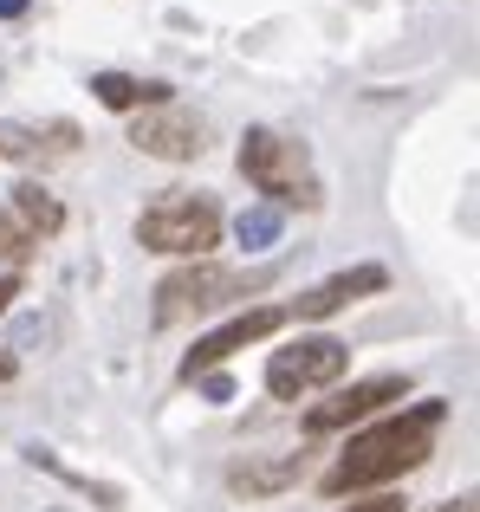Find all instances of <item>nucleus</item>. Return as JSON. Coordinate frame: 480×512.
I'll return each mask as SVG.
<instances>
[{"label":"nucleus","instance_id":"nucleus-22","mask_svg":"<svg viewBox=\"0 0 480 512\" xmlns=\"http://www.w3.org/2000/svg\"><path fill=\"white\" fill-rule=\"evenodd\" d=\"M26 13V0H0V20H20Z\"/></svg>","mask_w":480,"mask_h":512},{"label":"nucleus","instance_id":"nucleus-17","mask_svg":"<svg viewBox=\"0 0 480 512\" xmlns=\"http://www.w3.org/2000/svg\"><path fill=\"white\" fill-rule=\"evenodd\" d=\"M338 512H409V500H403V493H370V500H351Z\"/></svg>","mask_w":480,"mask_h":512},{"label":"nucleus","instance_id":"nucleus-19","mask_svg":"<svg viewBox=\"0 0 480 512\" xmlns=\"http://www.w3.org/2000/svg\"><path fill=\"white\" fill-rule=\"evenodd\" d=\"M422 512H474V493H461V500H435V506H422Z\"/></svg>","mask_w":480,"mask_h":512},{"label":"nucleus","instance_id":"nucleus-21","mask_svg":"<svg viewBox=\"0 0 480 512\" xmlns=\"http://www.w3.org/2000/svg\"><path fill=\"white\" fill-rule=\"evenodd\" d=\"M13 376H20V357H13V350H0V383H13Z\"/></svg>","mask_w":480,"mask_h":512},{"label":"nucleus","instance_id":"nucleus-10","mask_svg":"<svg viewBox=\"0 0 480 512\" xmlns=\"http://www.w3.org/2000/svg\"><path fill=\"white\" fill-rule=\"evenodd\" d=\"M292 480H305V454H260V461L228 467V487L247 493V500H266V493H286Z\"/></svg>","mask_w":480,"mask_h":512},{"label":"nucleus","instance_id":"nucleus-15","mask_svg":"<svg viewBox=\"0 0 480 512\" xmlns=\"http://www.w3.org/2000/svg\"><path fill=\"white\" fill-rule=\"evenodd\" d=\"M33 247H39V240L26 234L20 221H13V214H7V201H0V266H7V273H20V266L33 260Z\"/></svg>","mask_w":480,"mask_h":512},{"label":"nucleus","instance_id":"nucleus-18","mask_svg":"<svg viewBox=\"0 0 480 512\" xmlns=\"http://www.w3.org/2000/svg\"><path fill=\"white\" fill-rule=\"evenodd\" d=\"M202 389H208L215 402H234V383H228V376H202Z\"/></svg>","mask_w":480,"mask_h":512},{"label":"nucleus","instance_id":"nucleus-13","mask_svg":"<svg viewBox=\"0 0 480 512\" xmlns=\"http://www.w3.org/2000/svg\"><path fill=\"white\" fill-rule=\"evenodd\" d=\"M72 156L78 150V124H7L0 130V156Z\"/></svg>","mask_w":480,"mask_h":512},{"label":"nucleus","instance_id":"nucleus-5","mask_svg":"<svg viewBox=\"0 0 480 512\" xmlns=\"http://www.w3.org/2000/svg\"><path fill=\"white\" fill-rule=\"evenodd\" d=\"M344 370H351V344H338V338H292L286 350L266 357V396L299 402V396H312V389H338Z\"/></svg>","mask_w":480,"mask_h":512},{"label":"nucleus","instance_id":"nucleus-14","mask_svg":"<svg viewBox=\"0 0 480 512\" xmlns=\"http://www.w3.org/2000/svg\"><path fill=\"white\" fill-rule=\"evenodd\" d=\"M26 461L46 467V474H59L72 493H85V500H98V506H124V487H111V480H91V474H78V467H65L52 448H26Z\"/></svg>","mask_w":480,"mask_h":512},{"label":"nucleus","instance_id":"nucleus-8","mask_svg":"<svg viewBox=\"0 0 480 512\" xmlns=\"http://www.w3.org/2000/svg\"><path fill=\"white\" fill-rule=\"evenodd\" d=\"M403 389H409V376H403V370L357 376V383L331 389V402H312V409H305V435H338V428H351V422H370V415L390 409Z\"/></svg>","mask_w":480,"mask_h":512},{"label":"nucleus","instance_id":"nucleus-6","mask_svg":"<svg viewBox=\"0 0 480 512\" xmlns=\"http://www.w3.org/2000/svg\"><path fill=\"white\" fill-rule=\"evenodd\" d=\"M130 150L156 156V163H195V156L208 150V124H202V111L163 98V104L130 117Z\"/></svg>","mask_w":480,"mask_h":512},{"label":"nucleus","instance_id":"nucleus-4","mask_svg":"<svg viewBox=\"0 0 480 512\" xmlns=\"http://www.w3.org/2000/svg\"><path fill=\"white\" fill-rule=\"evenodd\" d=\"M266 279L273 273H240V266H221V260H182L176 273H163V286H156V325H176V318L234 305V299H247V292H260Z\"/></svg>","mask_w":480,"mask_h":512},{"label":"nucleus","instance_id":"nucleus-12","mask_svg":"<svg viewBox=\"0 0 480 512\" xmlns=\"http://www.w3.org/2000/svg\"><path fill=\"white\" fill-rule=\"evenodd\" d=\"M91 98H98L104 111H117V117H137V111H150V104L176 98V91H169V85H156V78H130V72H98V78H91Z\"/></svg>","mask_w":480,"mask_h":512},{"label":"nucleus","instance_id":"nucleus-7","mask_svg":"<svg viewBox=\"0 0 480 512\" xmlns=\"http://www.w3.org/2000/svg\"><path fill=\"white\" fill-rule=\"evenodd\" d=\"M286 325V305H247V312H234L228 325H215L208 338H195V350L182 357V383H202V376H215V363H228L234 350H247V344H260V338H273V331Z\"/></svg>","mask_w":480,"mask_h":512},{"label":"nucleus","instance_id":"nucleus-11","mask_svg":"<svg viewBox=\"0 0 480 512\" xmlns=\"http://www.w3.org/2000/svg\"><path fill=\"white\" fill-rule=\"evenodd\" d=\"M7 214H13V221H20L33 240H52V234L65 227V208H59V195H52L46 182H33V175L7 188Z\"/></svg>","mask_w":480,"mask_h":512},{"label":"nucleus","instance_id":"nucleus-3","mask_svg":"<svg viewBox=\"0 0 480 512\" xmlns=\"http://www.w3.org/2000/svg\"><path fill=\"white\" fill-rule=\"evenodd\" d=\"M137 240L163 260H208L221 240V201L208 188H163L137 214Z\"/></svg>","mask_w":480,"mask_h":512},{"label":"nucleus","instance_id":"nucleus-2","mask_svg":"<svg viewBox=\"0 0 480 512\" xmlns=\"http://www.w3.org/2000/svg\"><path fill=\"white\" fill-rule=\"evenodd\" d=\"M234 163L266 195V208H279V214L286 208H318V201H325V182H318V169H312V150H305L299 137H286V130L253 124L247 137H240Z\"/></svg>","mask_w":480,"mask_h":512},{"label":"nucleus","instance_id":"nucleus-9","mask_svg":"<svg viewBox=\"0 0 480 512\" xmlns=\"http://www.w3.org/2000/svg\"><path fill=\"white\" fill-rule=\"evenodd\" d=\"M390 286V273L383 266H344V273H331V279H318L312 292H299V305H292L286 318H299V325H325V318H338L344 305H357V299H370V292H383Z\"/></svg>","mask_w":480,"mask_h":512},{"label":"nucleus","instance_id":"nucleus-16","mask_svg":"<svg viewBox=\"0 0 480 512\" xmlns=\"http://www.w3.org/2000/svg\"><path fill=\"white\" fill-rule=\"evenodd\" d=\"M279 221H286V214H279V208H247V214H240V221H234L240 247H273V240H279Z\"/></svg>","mask_w":480,"mask_h":512},{"label":"nucleus","instance_id":"nucleus-1","mask_svg":"<svg viewBox=\"0 0 480 512\" xmlns=\"http://www.w3.org/2000/svg\"><path fill=\"white\" fill-rule=\"evenodd\" d=\"M442 422H448V402L429 396V402H416V409L390 415V422L364 428V435L344 441V454L325 467V480H318V487H325L331 500H344V493H364V487H396L403 474H416V467L435 454Z\"/></svg>","mask_w":480,"mask_h":512},{"label":"nucleus","instance_id":"nucleus-20","mask_svg":"<svg viewBox=\"0 0 480 512\" xmlns=\"http://www.w3.org/2000/svg\"><path fill=\"white\" fill-rule=\"evenodd\" d=\"M13 299H20V273H7V279H0V312H7Z\"/></svg>","mask_w":480,"mask_h":512}]
</instances>
